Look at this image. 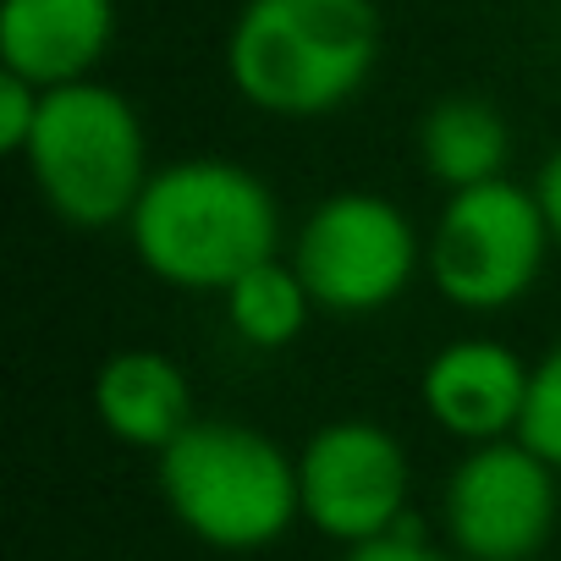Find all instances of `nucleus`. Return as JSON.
<instances>
[{
    "mask_svg": "<svg viewBox=\"0 0 561 561\" xmlns=\"http://www.w3.org/2000/svg\"><path fill=\"white\" fill-rule=\"evenodd\" d=\"M122 231L160 287L220 298L242 270L280 253V198L242 160L187 154L154 165Z\"/></svg>",
    "mask_w": 561,
    "mask_h": 561,
    "instance_id": "nucleus-1",
    "label": "nucleus"
},
{
    "mask_svg": "<svg viewBox=\"0 0 561 561\" xmlns=\"http://www.w3.org/2000/svg\"><path fill=\"white\" fill-rule=\"evenodd\" d=\"M386 23L375 0H242L226 28V83L275 122H314L364 94Z\"/></svg>",
    "mask_w": 561,
    "mask_h": 561,
    "instance_id": "nucleus-2",
    "label": "nucleus"
},
{
    "mask_svg": "<svg viewBox=\"0 0 561 561\" xmlns=\"http://www.w3.org/2000/svg\"><path fill=\"white\" fill-rule=\"evenodd\" d=\"M171 517L215 550H264L304 517L298 457L242 419H193L154 451Z\"/></svg>",
    "mask_w": 561,
    "mask_h": 561,
    "instance_id": "nucleus-3",
    "label": "nucleus"
},
{
    "mask_svg": "<svg viewBox=\"0 0 561 561\" xmlns=\"http://www.w3.org/2000/svg\"><path fill=\"white\" fill-rule=\"evenodd\" d=\"M18 160L39 204L72 231L127 226L138 193L154 176L138 105L100 78L45 89L34 138Z\"/></svg>",
    "mask_w": 561,
    "mask_h": 561,
    "instance_id": "nucleus-4",
    "label": "nucleus"
},
{
    "mask_svg": "<svg viewBox=\"0 0 561 561\" xmlns=\"http://www.w3.org/2000/svg\"><path fill=\"white\" fill-rule=\"evenodd\" d=\"M550 248L556 237L534 182L495 176L446 193L424 231V275L457 314H506L539 287Z\"/></svg>",
    "mask_w": 561,
    "mask_h": 561,
    "instance_id": "nucleus-5",
    "label": "nucleus"
},
{
    "mask_svg": "<svg viewBox=\"0 0 561 561\" xmlns=\"http://www.w3.org/2000/svg\"><path fill=\"white\" fill-rule=\"evenodd\" d=\"M287 259L309 280L320 314L369 320L424 275V231L397 198L375 187H342L304 215Z\"/></svg>",
    "mask_w": 561,
    "mask_h": 561,
    "instance_id": "nucleus-6",
    "label": "nucleus"
},
{
    "mask_svg": "<svg viewBox=\"0 0 561 561\" xmlns=\"http://www.w3.org/2000/svg\"><path fill=\"white\" fill-rule=\"evenodd\" d=\"M556 479L517 435L468 446L440 495L446 539L462 561H534L556 528Z\"/></svg>",
    "mask_w": 561,
    "mask_h": 561,
    "instance_id": "nucleus-7",
    "label": "nucleus"
},
{
    "mask_svg": "<svg viewBox=\"0 0 561 561\" xmlns=\"http://www.w3.org/2000/svg\"><path fill=\"white\" fill-rule=\"evenodd\" d=\"M408 446L375 419H331L298 451L304 523L336 545H364L408 517Z\"/></svg>",
    "mask_w": 561,
    "mask_h": 561,
    "instance_id": "nucleus-8",
    "label": "nucleus"
},
{
    "mask_svg": "<svg viewBox=\"0 0 561 561\" xmlns=\"http://www.w3.org/2000/svg\"><path fill=\"white\" fill-rule=\"evenodd\" d=\"M528 375L534 364L495 342V336H457L440 353H430L419 375V402L430 424L462 446L479 440H506L523 424L528 408Z\"/></svg>",
    "mask_w": 561,
    "mask_h": 561,
    "instance_id": "nucleus-9",
    "label": "nucleus"
},
{
    "mask_svg": "<svg viewBox=\"0 0 561 561\" xmlns=\"http://www.w3.org/2000/svg\"><path fill=\"white\" fill-rule=\"evenodd\" d=\"M122 28L116 0H0V72L39 89L100 72Z\"/></svg>",
    "mask_w": 561,
    "mask_h": 561,
    "instance_id": "nucleus-10",
    "label": "nucleus"
},
{
    "mask_svg": "<svg viewBox=\"0 0 561 561\" xmlns=\"http://www.w3.org/2000/svg\"><path fill=\"white\" fill-rule=\"evenodd\" d=\"M94 419L111 440L133 451L171 446L198 413H193V380L187 369L160 347H122L94 375Z\"/></svg>",
    "mask_w": 561,
    "mask_h": 561,
    "instance_id": "nucleus-11",
    "label": "nucleus"
},
{
    "mask_svg": "<svg viewBox=\"0 0 561 561\" xmlns=\"http://www.w3.org/2000/svg\"><path fill=\"white\" fill-rule=\"evenodd\" d=\"M413 149H419V165L435 187H446V193L479 187V182L506 176L512 122L484 94H440L424 105V116L413 127Z\"/></svg>",
    "mask_w": 561,
    "mask_h": 561,
    "instance_id": "nucleus-12",
    "label": "nucleus"
},
{
    "mask_svg": "<svg viewBox=\"0 0 561 561\" xmlns=\"http://www.w3.org/2000/svg\"><path fill=\"white\" fill-rule=\"evenodd\" d=\"M220 314H226V331L242 347L280 353V347H293L309 331V320L320 309H314V293H309V280L298 275V264L275 253V259L242 270L220 293Z\"/></svg>",
    "mask_w": 561,
    "mask_h": 561,
    "instance_id": "nucleus-13",
    "label": "nucleus"
},
{
    "mask_svg": "<svg viewBox=\"0 0 561 561\" xmlns=\"http://www.w3.org/2000/svg\"><path fill=\"white\" fill-rule=\"evenodd\" d=\"M517 440H528V446L561 473V336L534 358V375H528V408H523Z\"/></svg>",
    "mask_w": 561,
    "mask_h": 561,
    "instance_id": "nucleus-14",
    "label": "nucleus"
},
{
    "mask_svg": "<svg viewBox=\"0 0 561 561\" xmlns=\"http://www.w3.org/2000/svg\"><path fill=\"white\" fill-rule=\"evenodd\" d=\"M39 105H45V89L18 78V72H0V154H23L28 138H34V122H39Z\"/></svg>",
    "mask_w": 561,
    "mask_h": 561,
    "instance_id": "nucleus-15",
    "label": "nucleus"
},
{
    "mask_svg": "<svg viewBox=\"0 0 561 561\" xmlns=\"http://www.w3.org/2000/svg\"><path fill=\"white\" fill-rule=\"evenodd\" d=\"M342 561H457V556L435 550V545L424 539V528H419L413 517H402L391 534L364 539V545H347V556H342Z\"/></svg>",
    "mask_w": 561,
    "mask_h": 561,
    "instance_id": "nucleus-16",
    "label": "nucleus"
},
{
    "mask_svg": "<svg viewBox=\"0 0 561 561\" xmlns=\"http://www.w3.org/2000/svg\"><path fill=\"white\" fill-rule=\"evenodd\" d=\"M534 193H539L545 220H550V237H556V248H561V144L539 160V171H534Z\"/></svg>",
    "mask_w": 561,
    "mask_h": 561,
    "instance_id": "nucleus-17",
    "label": "nucleus"
}]
</instances>
